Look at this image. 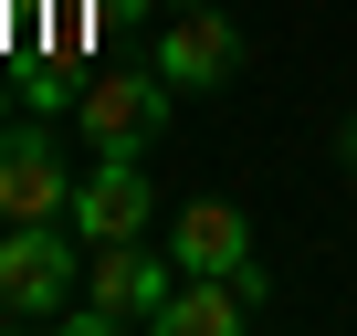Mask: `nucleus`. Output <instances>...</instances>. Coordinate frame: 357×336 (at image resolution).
Returning a JSON list of instances; mask_svg holds the SVG:
<instances>
[{
	"mask_svg": "<svg viewBox=\"0 0 357 336\" xmlns=\"http://www.w3.org/2000/svg\"><path fill=\"white\" fill-rule=\"evenodd\" d=\"M74 211V168L53 158L43 126H0V221H63Z\"/></svg>",
	"mask_w": 357,
	"mask_h": 336,
	"instance_id": "6",
	"label": "nucleus"
},
{
	"mask_svg": "<svg viewBox=\"0 0 357 336\" xmlns=\"http://www.w3.org/2000/svg\"><path fill=\"white\" fill-rule=\"evenodd\" d=\"M178 284V252H147V242H84V294L53 315L63 336H126V326H158Z\"/></svg>",
	"mask_w": 357,
	"mask_h": 336,
	"instance_id": "1",
	"label": "nucleus"
},
{
	"mask_svg": "<svg viewBox=\"0 0 357 336\" xmlns=\"http://www.w3.org/2000/svg\"><path fill=\"white\" fill-rule=\"evenodd\" d=\"M168 252H178V273H242L252 263V221L231 200H190L168 221Z\"/></svg>",
	"mask_w": 357,
	"mask_h": 336,
	"instance_id": "7",
	"label": "nucleus"
},
{
	"mask_svg": "<svg viewBox=\"0 0 357 336\" xmlns=\"http://www.w3.org/2000/svg\"><path fill=\"white\" fill-rule=\"evenodd\" d=\"M168 95H178V84H168L158 63H147V74H105V84H84V95H74V126L95 137V158H116V147H137V158H147V137L168 126Z\"/></svg>",
	"mask_w": 357,
	"mask_h": 336,
	"instance_id": "4",
	"label": "nucleus"
},
{
	"mask_svg": "<svg viewBox=\"0 0 357 336\" xmlns=\"http://www.w3.org/2000/svg\"><path fill=\"white\" fill-rule=\"evenodd\" d=\"M84 284V231L74 221H11L0 231V315L11 326H53Z\"/></svg>",
	"mask_w": 357,
	"mask_h": 336,
	"instance_id": "2",
	"label": "nucleus"
},
{
	"mask_svg": "<svg viewBox=\"0 0 357 336\" xmlns=\"http://www.w3.org/2000/svg\"><path fill=\"white\" fill-rule=\"evenodd\" d=\"M158 74H168L178 95H211V84H231V74H242V32L211 11V0H178L168 32H158Z\"/></svg>",
	"mask_w": 357,
	"mask_h": 336,
	"instance_id": "5",
	"label": "nucleus"
},
{
	"mask_svg": "<svg viewBox=\"0 0 357 336\" xmlns=\"http://www.w3.org/2000/svg\"><path fill=\"white\" fill-rule=\"evenodd\" d=\"M242 315H252V294H242V273H178L147 336H231Z\"/></svg>",
	"mask_w": 357,
	"mask_h": 336,
	"instance_id": "8",
	"label": "nucleus"
},
{
	"mask_svg": "<svg viewBox=\"0 0 357 336\" xmlns=\"http://www.w3.org/2000/svg\"><path fill=\"white\" fill-rule=\"evenodd\" d=\"M63 221H74L84 242H147V221H158V179L137 168V147H116V158H95V168H84Z\"/></svg>",
	"mask_w": 357,
	"mask_h": 336,
	"instance_id": "3",
	"label": "nucleus"
}]
</instances>
